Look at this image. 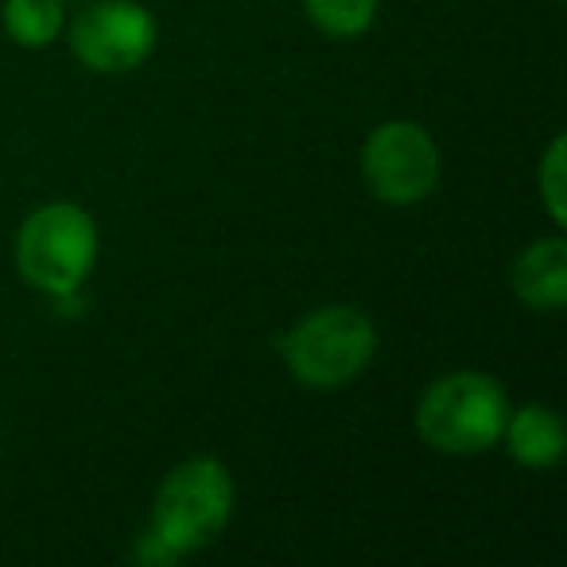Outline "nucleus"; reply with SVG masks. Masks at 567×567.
<instances>
[{
  "label": "nucleus",
  "mask_w": 567,
  "mask_h": 567,
  "mask_svg": "<svg viewBox=\"0 0 567 567\" xmlns=\"http://www.w3.org/2000/svg\"><path fill=\"white\" fill-rule=\"evenodd\" d=\"M378 354V323L370 311L331 303L316 308L284 334L280 358L303 389H342L365 373Z\"/></svg>",
  "instance_id": "nucleus-3"
},
{
  "label": "nucleus",
  "mask_w": 567,
  "mask_h": 567,
  "mask_svg": "<svg viewBox=\"0 0 567 567\" xmlns=\"http://www.w3.org/2000/svg\"><path fill=\"white\" fill-rule=\"evenodd\" d=\"M365 187L385 206H416L435 195L443 159L432 133L416 121H385L365 136L362 148Z\"/></svg>",
  "instance_id": "nucleus-5"
},
{
  "label": "nucleus",
  "mask_w": 567,
  "mask_h": 567,
  "mask_svg": "<svg viewBox=\"0 0 567 567\" xmlns=\"http://www.w3.org/2000/svg\"><path fill=\"white\" fill-rule=\"evenodd\" d=\"M513 296L528 311H559L567 303V241L540 237L513 260Z\"/></svg>",
  "instance_id": "nucleus-7"
},
{
  "label": "nucleus",
  "mask_w": 567,
  "mask_h": 567,
  "mask_svg": "<svg viewBox=\"0 0 567 567\" xmlns=\"http://www.w3.org/2000/svg\"><path fill=\"white\" fill-rule=\"evenodd\" d=\"M66 32L74 59L94 74H128L156 51V17L141 0H94Z\"/></svg>",
  "instance_id": "nucleus-6"
},
{
  "label": "nucleus",
  "mask_w": 567,
  "mask_h": 567,
  "mask_svg": "<svg viewBox=\"0 0 567 567\" xmlns=\"http://www.w3.org/2000/svg\"><path fill=\"white\" fill-rule=\"evenodd\" d=\"M505 451L513 455V463L525 471H551L564 458L567 435L564 420L548 404H525V409H509L502 432Z\"/></svg>",
  "instance_id": "nucleus-8"
},
{
  "label": "nucleus",
  "mask_w": 567,
  "mask_h": 567,
  "mask_svg": "<svg viewBox=\"0 0 567 567\" xmlns=\"http://www.w3.org/2000/svg\"><path fill=\"white\" fill-rule=\"evenodd\" d=\"M97 265V226L79 203H43L17 234V268L35 292L66 300Z\"/></svg>",
  "instance_id": "nucleus-4"
},
{
  "label": "nucleus",
  "mask_w": 567,
  "mask_h": 567,
  "mask_svg": "<svg viewBox=\"0 0 567 567\" xmlns=\"http://www.w3.org/2000/svg\"><path fill=\"white\" fill-rule=\"evenodd\" d=\"M4 32L12 43L28 51L51 48L66 32V9L63 0H4Z\"/></svg>",
  "instance_id": "nucleus-9"
},
{
  "label": "nucleus",
  "mask_w": 567,
  "mask_h": 567,
  "mask_svg": "<svg viewBox=\"0 0 567 567\" xmlns=\"http://www.w3.org/2000/svg\"><path fill=\"white\" fill-rule=\"evenodd\" d=\"M234 474L226 463L210 455L183 458L156 489L152 502V520L144 533L141 556L172 564L190 551H203L226 533L234 517Z\"/></svg>",
  "instance_id": "nucleus-1"
},
{
  "label": "nucleus",
  "mask_w": 567,
  "mask_h": 567,
  "mask_svg": "<svg viewBox=\"0 0 567 567\" xmlns=\"http://www.w3.org/2000/svg\"><path fill=\"white\" fill-rule=\"evenodd\" d=\"M303 12L331 40H358L378 24L381 0H303Z\"/></svg>",
  "instance_id": "nucleus-10"
},
{
  "label": "nucleus",
  "mask_w": 567,
  "mask_h": 567,
  "mask_svg": "<svg viewBox=\"0 0 567 567\" xmlns=\"http://www.w3.org/2000/svg\"><path fill=\"white\" fill-rule=\"evenodd\" d=\"M536 190H540V203L548 210V218L556 226L567 221V175H564V136L548 144L540 167H536Z\"/></svg>",
  "instance_id": "nucleus-11"
},
{
  "label": "nucleus",
  "mask_w": 567,
  "mask_h": 567,
  "mask_svg": "<svg viewBox=\"0 0 567 567\" xmlns=\"http://www.w3.org/2000/svg\"><path fill=\"white\" fill-rule=\"evenodd\" d=\"M509 409V393L494 373L455 370L424 389L416 404V432L443 455H482L502 443Z\"/></svg>",
  "instance_id": "nucleus-2"
}]
</instances>
